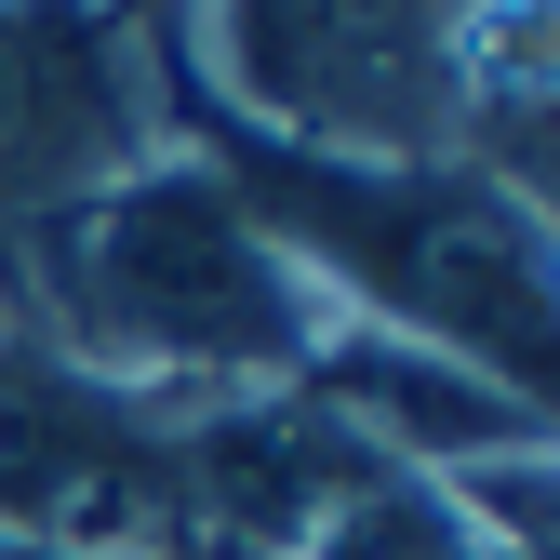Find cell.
<instances>
[{
	"instance_id": "obj_1",
	"label": "cell",
	"mask_w": 560,
	"mask_h": 560,
	"mask_svg": "<svg viewBox=\"0 0 560 560\" xmlns=\"http://www.w3.org/2000/svg\"><path fill=\"white\" fill-rule=\"evenodd\" d=\"M0 320L120 400H280L320 361L334 294L254 228L200 133H161L81 214L0 241Z\"/></svg>"
},
{
	"instance_id": "obj_2",
	"label": "cell",
	"mask_w": 560,
	"mask_h": 560,
	"mask_svg": "<svg viewBox=\"0 0 560 560\" xmlns=\"http://www.w3.org/2000/svg\"><path fill=\"white\" fill-rule=\"evenodd\" d=\"M254 200V228L294 254L347 320L413 334L441 361L494 374L508 400L547 413V214H521L508 187H480L454 161H294L254 133H200Z\"/></svg>"
},
{
	"instance_id": "obj_3",
	"label": "cell",
	"mask_w": 560,
	"mask_h": 560,
	"mask_svg": "<svg viewBox=\"0 0 560 560\" xmlns=\"http://www.w3.org/2000/svg\"><path fill=\"white\" fill-rule=\"evenodd\" d=\"M534 0H174L214 120L294 161H454V107Z\"/></svg>"
},
{
	"instance_id": "obj_4",
	"label": "cell",
	"mask_w": 560,
	"mask_h": 560,
	"mask_svg": "<svg viewBox=\"0 0 560 560\" xmlns=\"http://www.w3.org/2000/svg\"><path fill=\"white\" fill-rule=\"evenodd\" d=\"M161 27L107 14V0H0V241L54 214L161 148Z\"/></svg>"
},
{
	"instance_id": "obj_5",
	"label": "cell",
	"mask_w": 560,
	"mask_h": 560,
	"mask_svg": "<svg viewBox=\"0 0 560 560\" xmlns=\"http://www.w3.org/2000/svg\"><path fill=\"white\" fill-rule=\"evenodd\" d=\"M294 560H521V547H494L480 521H454L428 480H387V467H361L347 494L307 521V547Z\"/></svg>"
},
{
	"instance_id": "obj_6",
	"label": "cell",
	"mask_w": 560,
	"mask_h": 560,
	"mask_svg": "<svg viewBox=\"0 0 560 560\" xmlns=\"http://www.w3.org/2000/svg\"><path fill=\"white\" fill-rule=\"evenodd\" d=\"M0 560H148V547H81V534H27V521H0Z\"/></svg>"
}]
</instances>
